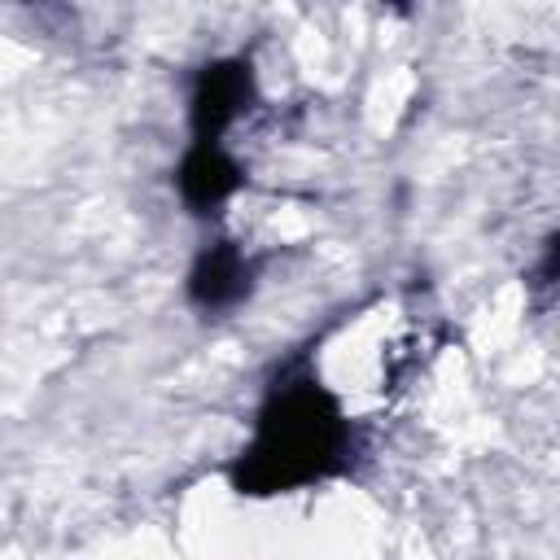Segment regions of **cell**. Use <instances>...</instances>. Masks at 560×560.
<instances>
[{
	"mask_svg": "<svg viewBox=\"0 0 560 560\" xmlns=\"http://www.w3.org/2000/svg\"><path fill=\"white\" fill-rule=\"evenodd\" d=\"M254 105V66L245 57H214L197 70L192 96H188V118H192V140L219 144V136Z\"/></svg>",
	"mask_w": 560,
	"mask_h": 560,
	"instance_id": "2",
	"label": "cell"
},
{
	"mask_svg": "<svg viewBox=\"0 0 560 560\" xmlns=\"http://www.w3.org/2000/svg\"><path fill=\"white\" fill-rule=\"evenodd\" d=\"M249 289H254V262L236 241L206 245L188 267V298L197 311H210V315L232 311L236 302L249 298Z\"/></svg>",
	"mask_w": 560,
	"mask_h": 560,
	"instance_id": "3",
	"label": "cell"
},
{
	"mask_svg": "<svg viewBox=\"0 0 560 560\" xmlns=\"http://www.w3.org/2000/svg\"><path fill=\"white\" fill-rule=\"evenodd\" d=\"M245 184V171L241 162L223 149V144H206V140H192L175 166V188L184 197V206L192 214H210L219 210L236 188Z\"/></svg>",
	"mask_w": 560,
	"mask_h": 560,
	"instance_id": "4",
	"label": "cell"
},
{
	"mask_svg": "<svg viewBox=\"0 0 560 560\" xmlns=\"http://www.w3.org/2000/svg\"><path fill=\"white\" fill-rule=\"evenodd\" d=\"M354 424L341 398L302 372L267 389L254 416V438L232 459L228 481L236 494L271 499L341 477L354 464Z\"/></svg>",
	"mask_w": 560,
	"mask_h": 560,
	"instance_id": "1",
	"label": "cell"
}]
</instances>
